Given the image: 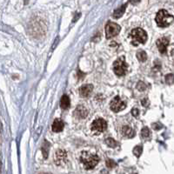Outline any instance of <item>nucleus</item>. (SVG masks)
Instances as JSON below:
<instances>
[{
  "label": "nucleus",
  "instance_id": "1",
  "mask_svg": "<svg viewBox=\"0 0 174 174\" xmlns=\"http://www.w3.org/2000/svg\"><path fill=\"white\" fill-rule=\"evenodd\" d=\"M80 160L86 170L93 169L99 162V158L96 154L91 153L90 151H83L80 156Z\"/></svg>",
  "mask_w": 174,
  "mask_h": 174
},
{
  "label": "nucleus",
  "instance_id": "2",
  "mask_svg": "<svg viewBox=\"0 0 174 174\" xmlns=\"http://www.w3.org/2000/svg\"><path fill=\"white\" fill-rule=\"evenodd\" d=\"M156 23L158 24V26L162 28L167 27L172 24L173 20V17L171 14L165 11V10H160L156 16Z\"/></svg>",
  "mask_w": 174,
  "mask_h": 174
},
{
  "label": "nucleus",
  "instance_id": "3",
  "mask_svg": "<svg viewBox=\"0 0 174 174\" xmlns=\"http://www.w3.org/2000/svg\"><path fill=\"white\" fill-rule=\"evenodd\" d=\"M130 37L132 38V44L137 46L139 44H145L147 40V34L141 28H136L131 32Z\"/></svg>",
  "mask_w": 174,
  "mask_h": 174
},
{
  "label": "nucleus",
  "instance_id": "4",
  "mask_svg": "<svg viewBox=\"0 0 174 174\" xmlns=\"http://www.w3.org/2000/svg\"><path fill=\"white\" fill-rule=\"evenodd\" d=\"M127 68H128V65L125 63L124 57L116 60L113 64V71L115 74L118 76H124L127 72Z\"/></svg>",
  "mask_w": 174,
  "mask_h": 174
},
{
  "label": "nucleus",
  "instance_id": "5",
  "mask_svg": "<svg viewBox=\"0 0 174 174\" xmlns=\"http://www.w3.org/2000/svg\"><path fill=\"white\" fill-rule=\"evenodd\" d=\"M107 128V123L105 119L98 118L96 119L92 123L91 125V129L94 133L96 134H100L103 132H105Z\"/></svg>",
  "mask_w": 174,
  "mask_h": 174
},
{
  "label": "nucleus",
  "instance_id": "6",
  "mask_svg": "<svg viewBox=\"0 0 174 174\" xmlns=\"http://www.w3.org/2000/svg\"><path fill=\"white\" fill-rule=\"evenodd\" d=\"M121 28L118 24L109 22L106 26V35L107 38H111L117 36L120 32Z\"/></svg>",
  "mask_w": 174,
  "mask_h": 174
},
{
  "label": "nucleus",
  "instance_id": "7",
  "mask_svg": "<svg viewBox=\"0 0 174 174\" xmlns=\"http://www.w3.org/2000/svg\"><path fill=\"white\" fill-rule=\"evenodd\" d=\"M125 107H126V104L120 98L119 96H116L111 101L110 108L111 110L113 111L114 112H119L120 111L124 110Z\"/></svg>",
  "mask_w": 174,
  "mask_h": 174
},
{
  "label": "nucleus",
  "instance_id": "8",
  "mask_svg": "<svg viewBox=\"0 0 174 174\" xmlns=\"http://www.w3.org/2000/svg\"><path fill=\"white\" fill-rule=\"evenodd\" d=\"M67 161V153L63 150H58L54 153V162L57 165H62Z\"/></svg>",
  "mask_w": 174,
  "mask_h": 174
},
{
  "label": "nucleus",
  "instance_id": "9",
  "mask_svg": "<svg viewBox=\"0 0 174 174\" xmlns=\"http://www.w3.org/2000/svg\"><path fill=\"white\" fill-rule=\"evenodd\" d=\"M157 46L159 52L162 54H165L167 50V46H169V39L167 37H161L157 40Z\"/></svg>",
  "mask_w": 174,
  "mask_h": 174
},
{
  "label": "nucleus",
  "instance_id": "10",
  "mask_svg": "<svg viewBox=\"0 0 174 174\" xmlns=\"http://www.w3.org/2000/svg\"><path fill=\"white\" fill-rule=\"evenodd\" d=\"M92 90H93V85H85L79 88V94L83 98H88L92 94Z\"/></svg>",
  "mask_w": 174,
  "mask_h": 174
},
{
  "label": "nucleus",
  "instance_id": "11",
  "mask_svg": "<svg viewBox=\"0 0 174 174\" xmlns=\"http://www.w3.org/2000/svg\"><path fill=\"white\" fill-rule=\"evenodd\" d=\"M74 115L78 119H85L88 115V111L85 106H79L76 108V110L74 111Z\"/></svg>",
  "mask_w": 174,
  "mask_h": 174
},
{
  "label": "nucleus",
  "instance_id": "12",
  "mask_svg": "<svg viewBox=\"0 0 174 174\" xmlns=\"http://www.w3.org/2000/svg\"><path fill=\"white\" fill-rule=\"evenodd\" d=\"M64 127V122L59 119H57L54 120L53 124H52V131L54 133H60L63 131Z\"/></svg>",
  "mask_w": 174,
  "mask_h": 174
},
{
  "label": "nucleus",
  "instance_id": "13",
  "mask_svg": "<svg viewBox=\"0 0 174 174\" xmlns=\"http://www.w3.org/2000/svg\"><path fill=\"white\" fill-rule=\"evenodd\" d=\"M70 106H71V101H70L69 97L67 95H64V96L62 97L61 100H60V106H61V108L64 109V110H66V109H68L69 107H70Z\"/></svg>",
  "mask_w": 174,
  "mask_h": 174
},
{
  "label": "nucleus",
  "instance_id": "14",
  "mask_svg": "<svg viewBox=\"0 0 174 174\" xmlns=\"http://www.w3.org/2000/svg\"><path fill=\"white\" fill-rule=\"evenodd\" d=\"M122 133H123V135H124V137H128V138L134 137V135H135L134 131L131 127H129V126H124L123 129H122Z\"/></svg>",
  "mask_w": 174,
  "mask_h": 174
},
{
  "label": "nucleus",
  "instance_id": "15",
  "mask_svg": "<svg viewBox=\"0 0 174 174\" xmlns=\"http://www.w3.org/2000/svg\"><path fill=\"white\" fill-rule=\"evenodd\" d=\"M126 9V5H121L119 9H117L113 13V18L114 19H119L123 16V14L124 13V11Z\"/></svg>",
  "mask_w": 174,
  "mask_h": 174
},
{
  "label": "nucleus",
  "instance_id": "16",
  "mask_svg": "<svg viewBox=\"0 0 174 174\" xmlns=\"http://www.w3.org/2000/svg\"><path fill=\"white\" fill-rule=\"evenodd\" d=\"M137 59L139 60V61H141V62H145V61H146L147 55H146V51H144V50H138V51L137 52Z\"/></svg>",
  "mask_w": 174,
  "mask_h": 174
},
{
  "label": "nucleus",
  "instance_id": "17",
  "mask_svg": "<svg viewBox=\"0 0 174 174\" xmlns=\"http://www.w3.org/2000/svg\"><path fill=\"white\" fill-rule=\"evenodd\" d=\"M142 151L143 147L141 146H137L133 149V154L136 156V157H139V156L141 155V153H142Z\"/></svg>",
  "mask_w": 174,
  "mask_h": 174
},
{
  "label": "nucleus",
  "instance_id": "18",
  "mask_svg": "<svg viewBox=\"0 0 174 174\" xmlns=\"http://www.w3.org/2000/svg\"><path fill=\"white\" fill-rule=\"evenodd\" d=\"M141 136L145 138H148V137L151 136V133H150V130L147 127H144L141 131Z\"/></svg>",
  "mask_w": 174,
  "mask_h": 174
},
{
  "label": "nucleus",
  "instance_id": "19",
  "mask_svg": "<svg viewBox=\"0 0 174 174\" xmlns=\"http://www.w3.org/2000/svg\"><path fill=\"white\" fill-rule=\"evenodd\" d=\"M106 143L107 146H109L110 147H115L117 146V142L115 141L113 138L111 137H108L106 139Z\"/></svg>",
  "mask_w": 174,
  "mask_h": 174
},
{
  "label": "nucleus",
  "instance_id": "20",
  "mask_svg": "<svg viewBox=\"0 0 174 174\" xmlns=\"http://www.w3.org/2000/svg\"><path fill=\"white\" fill-rule=\"evenodd\" d=\"M165 81L167 84H170V85H172L173 83V75L172 74H168L165 76Z\"/></svg>",
  "mask_w": 174,
  "mask_h": 174
},
{
  "label": "nucleus",
  "instance_id": "21",
  "mask_svg": "<svg viewBox=\"0 0 174 174\" xmlns=\"http://www.w3.org/2000/svg\"><path fill=\"white\" fill-rule=\"evenodd\" d=\"M106 165L109 167V168H113V167H115L116 166V163H115L114 161L111 160V159H107L106 160Z\"/></svg>",
  "mask_w": 174,
  "mask_h": 174
},
{
  "label": "nucleus",
  "instance_id": "22",
  "mask_svg": "<svg viewBox=\"0 0 174 174\" xmlns=\"http://www.w3.org/2000/svg\"><path fill=\"white\" fill-rule=\"evenodd\" d=\"M137 87L139 91H145V89H146V85L143 82H138Z\"/></svg>",
  "mask_w": 174,
  "mask_h": 174
},
{
  "label": "nucleus",
  "instance_id": "23",
  "mask_svg": "<svg viewBox=\"0 0 174 174\" xmlns=\"http://www.w3.org/2000/svg\"><path fill=\"white\" fill-rule=\"evenodd\" d=\"M46 145H45V146H43V147H42V149H43V151H44V152L46 153L45 154V157H47V151H48V147H49V144L46 142Z\"/></svg>",
  "mask_w": 174,
  "mask_h": 174
},
{
  "label": "nucleus",
  "instance_id": "24",
  "mask_svg": "<svg viewBox=\"0 0 174 174\" xmlns=\"http://www.w3.org/2000/svg\"><path fill=\"white\" fill-rule=\"evenodd\" d=\"M132 113H133V116H135V117H137L138 113H139V111L137 110V109H133L132 110Z\"/></svg>",
  "mask_w": 174,
  "mask_h": 174
},
{
  "label": "nucleus",
  "instance_id": "25",
  "mask_svg": "<svg viewBox=\"0 0 174 174\" xmlns=\"http://www.w3.org/2000/svg\"><path fill=\"white\" fill-rule=\"evenodd\" d=\"M0 172H1V162H0Z\"/></svg>",
  "mask_w": 174,
  "mask_h": 174
},
{
  "label": "nucleus",
  "instance_id": "26",
  "mask_svg": "<svg viewBox=\"0 0 174 174\" xmlns=\"http://www.w3.org/2000/svg\"><path fill=\"white\" fill-rule=\"evenodd\" d=\"M47 174H50V173H47Z\"/></svg>",
  "mask_w": 174,
  "mask_h": 174
}]
</instances>
